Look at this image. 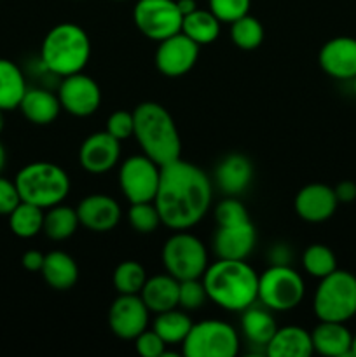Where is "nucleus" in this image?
Masks as SVG:
<instances>
[{"label": "nucleus", "instance_id": "obj_35", "mask_svg": "<svg viewBox=\"0 0 356 357\" xmlns=\"http://www.w3.org/2000/svg\"><path fill=\"white\" fill-rule=\"evenodd\" d=\"M128 222L135 232L143 234V236L154 234L159 229V225H163L161 215L154 202H136V204L129 206Z\"/></svg>", "mask_w": 356, "mask_h": 357}, {"label": "nucleus", "instance_id": "obj_5", "mask_svg": "<svg viewBox=\"0 0 356 357\" xmlns=\"http://www.w3.org/2000/svg\"><path fill=\"white\" fill-rule=\"evenodd\" d=\"M23 202L49 209L61 204L70 194V176L61 166L47 160L30 162L17 171L14 178Z\"/></svg>", "mask_w": 356, "mask_h": 357}, {"label": "nucleus", "instance_id": "obj_41", "mask_svg": "<svg viewBox=\"0 0 356 357\" xmlns=\"http://www.w3.org/2000/svg\"><path fill=\"white\" fill-rule=\"evenodd\" d=\"M21 202L14 180H7L0 174V216H9V213Z\"/></svg>", "mask_w": 356, "mask_h": 357}, {"label": "nucleus", "instance_id": "obj_2", "mask_svg": "<svg viewBox=\"0 0 356 357\" xmlns=\"http://www.w3.org/2000/svg\"><path fill=\"white\" fill-rule=\"evenodd\" d=\"M202 284L212 303L227 312H243L258 300V274L246 260H223L208 265Z\"/></svg>", "mask_w": 356, "mask_h": 357}, {"label": "nucleus", "instance_id": "obj_38", "mask_svg": "<svg viewBox=\"0 0 356 357\" xmlns=\"http://www.w3.org/2000/svg\"><path fill=\"white\" fill-rule=\"evenodd\" d=\"M208 9L220 20V23H232L250 13L251 0H208Z\"/></svg>", "mask_w": 356, "mask_h": 357}, {"label": "nucleus", "instance_id": "obj_44", "mask_svg": "<svg viewBox=\"0 0 356 357\" xmlns=\"http://www.w3.org/2000/svg\"><path fill=\"white\" fill-rule=\"evenodd\" d=\"M177 6H178V9H180L181 16H185V14H191L192 10L198 9V3H195V0H177Z\"/></svg>", "mask_w": 356, "mask_h": 357}, {"label": "nucleus", "instance_id": "obj_17", "mask_svg": "<svg viewBox=\"0 0 356 357\" xmlns=\"http://www.w3.org/2000/svg\"><path fill=\"white\" fill-rule=\"evenodd\" d=\"M318 63L332 79L353 80L356 77V38L341 35L325 42Z\"/></svg>", "mask_w": 356, "mask_h": 357}, {"label": "nucleus", "instance_id": "obj_49", "mask_svg": "<svg viewBox=\"0 0 356 357\" xmlns=\"http://www.w3.org/2000/svg\"><path fill=\"white\" fill-rule=\"evenodd\" d=\"M115 2H128V0H115Z\"/></svg>", "mask_w": 356, "mask_h": 357}, {"label": "nucleus", "instance_id": "obj_39", "mask_svg": "<svg viewBox=\"0 0 356 357\" xmlns=\"http://www.w3.org/2000/svg\"><path fill=\"white\" fill-rule=\"evenodd\" d=\"M105 131L114 136L115 139H119V142H124V139L131 138L133 131H135V117H133V112L115 110L108 117Z\"/></svg>", "mask_w": 356, "mask_h": 357}, {"label": "nucleus", "instance_id": "obj_31", "mask_svg": "<svg viewBox=\"0 0 356 357\" xmlns=\"http://www.w3.org/2000/svg\"><path fill=\"white\" fill-rule=\"evenodd\" d=\"M45 209L30 202L21 201L13 211L9 213V229L20 239H31L38 236L44 227Z\"/></svg>", "mask_w": 356, "mask_h": 357}, {"label": "nucleus", "instance_id": "obj_18", "mask_svg": "<svg viewBox=\"0 0 356 357\" xmlns=\"http://www.w3.org/2000/svg\"><path fill=\"white\" fill-rule=\"evenodd\" d=\"M80 227L91 232H110L121 222V206L114 197L105 194H93L84 197L77 206Z\"/></svg>", "mask_w": 356, "mask_h": 357}, {"label": "nucleus", "instance_id": "obj_40", "mask_svg": "<svg viewBox=\"0 0 356 357\" xmlns=\"http://www.w3.org/2000/svg\"><path fill=\"white\" fill-rule=\"evenodd\" d=\"M135 347L136 352L142 357H163L168 345L156 331L147 328L143 333H140L135 338Z\"/></svg>", "mask_w": 356, "mask_h": 357}, {"label": "nucleus", "instance_id": "obj_46", "mask_svg": "<svg viewBox=\"0 0 356 357\" xmlns=\"http://www.w3.org/2000/svg\"><path fill=\"white\" fill-rule=\"evenodd\" d=\"M351 356H356V335H353V345H351Z\"/></svg>", "mask_w": 356, "mask_h": 357}, {"label": "nucleus", "instance_id": "obj_7", "mask_svg": "<svg viewBox=\"0 0 356 357\" xmlns=\"http://www.w3.org/2000/svg\"><path fill=\"white\" fill-rule=\"evenodd\" d=\"M306 295L302 275L288 265L272 264L258 275V303L272 312H288L300 305Z\"/></svg>", "mask_w": 356, "mask_h": 357}, {"label": "nucleus", "instance_id": "obj_12", "mask_svg": "<svg viewBox=\"0 0 356 357\" xmlns=\"http://www.w3.org/2000/svg\"><path fill=\"white\" fill-rule=\"evenodd\" d=\"M61 110L73 117H89L100 108L101 89L93 77L84 72L63 77L58 89Z\"/></svg>", "mask_w": 356, "mask_h": 357}, {"label": "nucleus", "instance_id": "obj_30", "mask_svg": "<svg viewBox=\"0 0 356 357\" xmlns=\"http://www.w3.org/2000/svg\"><path fill=\"white\" fill-rule=\"evenodd\" d=\"M192 324L194 323L188 317V314L184 312V310H178L177 307V309L156 314L152 330L166 342V345H181L185 338H187Z\"/></svg>", "mask_w": 356, "mask_h": 357}, {"label": "nucleus", "instance_id": "obj_20", "mask_svg": "<svg viewBox=\"0 0 356 357\" xmlns=\"http://www.w3.org/2000/svg\"><path fill=\"white\" fill-rule=\"evenodd\" d=\"M253 180V164L243 153H229L215 167V183L223 195L243 194Z\"/></svg>", "mask_w": 356, "mask_h": 357}, {"label": "nucleus", "instance_id": "obj_24", "mask_svg": "<svg viewBox=\"0 0 356 357\" xmlns=\"http://www.w3.org/2000/svg\"><path fill=\"white\" fill-rule=\"evenodd\" d=\"M45 284L56 291H68L79 281V265L66 251H49L40 271Z\"/></svg>", "mask_w": 356, "mask_h": 357}, {"label": "nucleus", "instance_id": "obj_21", "mask_svg": "<svg viewBox=\"0 0 356 357\" xmlns=\"http://www.w3.org/2000/svg\"><path fill=\"white\" fill-rule=\"evenodd\" d=\"M314 352L327 357H346L351 356L353 333L346 323H332V321H320L311 331Z\"/></svg>", "mask_w": 356, "mask_h": 357}, {"label": "nucleus", "instance_id": "obj_45", "mask_svg": "<svg viewBox=\"0 0 356 357\" xmlns=\"http://www.w3.org/2000/svg\"><path fill=\"white\" fill-rule=\"evenodd\" d=\"M6 162H7V152H6V146L0 143V174H2L3 167H6Z\"/></svg>", "mask_w": 356, "mask_h": 357}, {"label": "nucleus", "instance_id": "obj_32", "mask_svg": "<svg viewBox=\"0 0 356 357\" xmlns=\"http://www.w3.org/2000/svg\"><path fill=\"white\" fill-rule=\"evenodd\" d=\"M230 40L241 51H253L264 42V26L250 13L230 23Z\"/></svg>", "mask_w": 356, "mask_h": 357}, {"label": "nucleus", "instance_id": "obj_34", "mask_svg": "<svg viewBox=\"0 0 356 357\" xmlns=\"http://www.w3.org/2000/svg\"><path fill=\"white\" fill-rule=\"evenodd\" d=\"M302 267L311 278L323 279L337 271V257L325 244H311L302 255Z\"/></svg>", "mask_w": 356, "mask_h": 357}, {"label": "nucleus", "instance_id": "obj_42", "mask_svg": "<svg viewBox=\"0 0 356 357\" xmlns=\"http://www.w3.org/2000/svg\"><path fill=\"white\" fill-rule=\"evenodd\" d=\"M45 255L40 253L38 250H28L27 253L21 257V265L27 268L28 272H40L42 265H44Z\"/></svg>", "mask_w": 356, "mask_h": 357}, {"label": "nucleus", "instance_id": "obj_15", "mask_svg": "<svg viewBox=\"0 0 356 357\" xmlns=\"http://www.w3.org/2000/svg\"><path fill=\"white\" fill-rule=\"evenodd\" d=\"M121 159V142L107 131L87 136L79 149V164L91 174H103L114 169Z\"/></svg>", "mask_w": 356, "mask_h": 357}, {"label": "nucleus", "instance_id": "obj_13", "mask_svg": "<svg viewBox=\"0 0 356 357\" xmlns=\"http://www.w3.org/2000/svg\"><path fill=\"white\" fill-rule=\"evenodd\" d=\"M149 323L150 310L140 295H119L108 309V328L121 340H135Z\"/></svg>", "mask_w": 356, "mask_h": 357}, {"label": "nucleus", "instance_id": "obj_16", "mask_svg": "<svg viewBox=\"0 0 356 357\" xmlns=\"http://www.w3.org/2000/svg\"><path fill=\"white\" fill-rule=\"evenodd\" d=\"M337 195L332 187L325 183H309L300 188L295 195L297 216L307 223H323L337 211Z\"/></svg>", "mask_w": 356, "mask_h": 357}, {"label": "nucleus", "instance_id": "obj_9", "mask_svg": "<svg viewBox=\"0 0 356 357\" xmlns=\"http://www.w3.org/2000/svg\"><path fill=\"white\" fill-rule=\"evenodd\" d=\"M239 335L225 321L206 319L192 324L181 344L185 357H234L239 354Z\"/></svg>", "mask_w": 356, "mask_h": 357}, {"label": "nucleus", "instance_id": "obj_11", "mask_svg": "<svg viewBox=\"0 0 356 357\" xmlns=\"http://www.w3.org/2000/svg\"><path fill=\"white\" fill-rule=\"evenodd\" d=\"M161 181V166L145 153L122 160L119 169V187L129 204L154 202Z\"/></svg>", "mask_w": 356, "mask_h": 357}, {"label": "nucleus", "instance_id": "obj_33", "mask_svg": "<svg viewBox=\"0 0 356 357\" xmlns=\"http://www.w3.org/2000/svg\"><path fill=\"white\" fill-rule=\"evenodd\" d=\"M147 281V272L142 264L135 260H124L115 267L112 282L119 295H140Z\"/></svg>", "mask_w": 356, "mask_h": 357}, {"label": "nucleus", "instance_id": "obj_37", "mask_svg": "<svg viewBox=\"0 0 356 357\" xmlns=\"http://www.w3.org/2000/svg\"><path fill=\"white\" fill-rule=\"evenodd\" d=\"M208 300L206 288L202 284V279H187L180 281V291H178V307L184 310H198Z\"/></svg>", "mask_w": 356, "mask_h": 357}, {"label": "nucleus", "instance_id": "obj_43", "mask_svg": "<svg viewBox=\"0 0 356 357\" xmlns=\"http://www.w3.org/2000/svg\"><path fill=\"white\" fill-rule=\"evenodd\" d=\"M335 195H337L339 204H349V202L356 201V183L355 181H341L337 187H334Z\"/></svg>", "mask_w": 356, "mask_h": 357}, {"label": "nucleus", "instance_id": "obj_47", "mask_svg": "<svg viewBox=\"0 0 356 357\" xmlns=\"http://www.w3.org/2000/svg\"><path fill=\"white\" fill-rule=\"evenodd\" d=\"M3 126H6V121H3V112L0 110V132L3 131Z\"/></svg>", "mask_w": 356, "mask_h": 357}, {"label": "nucleus", "instance_id": "obj_23", "mask_svg": "<svg viewBox=\"0 0 356 357\" xmlns=\"http://www.w3.org/2000/svg\"><path fill=\"white\" fill-rule=\"evenodd\" d=\"M265 354L269 357H309L314 354L311 331L300 326H283L278 328L274 337L265 347Z\"/></svg>", "mask_w": 356, "mask_h": 357}, {"label": "nucleus", "instance_id": "obj_22", "mask_svg": "<svg viewBox=\"0 0 356 357\" xmlns=\"http://www.w3.org/2000/svg\"><path fill=\"white\" fill-rule=\"evenodd\" d=\"M178 291H180V281L166 272V274L147 278L140 296H142L143 303L150 310V314H161L177 309Z\"/></svg>", "mask_w": 356, "mask_h": 357}, {"label": "nucleus", "instance_id": "obj_48", "mask_svg": "<svg viewBox=\"0 0 356 357\" xmlns=\"http://www.w3.org/2000/svg\"><path fill=\"white\" fill-rule=\"evenodd\" d=\"M351 82H353V93H355V96H356V77L351 80Z\"/></svg>", "mask_w": 356, "mask_h": 357}, {"label": "nucleus", "instance_id": "obj_10", "mask_svg": "<svg viewBox=\"0 0 356 357\" xmlns=\"http://www.w3.org/2000/svg\"><path fill=\"white\" fill-rule=\"evenodd\" d=\"M181 16L177 0H136L133 23L149 40L161 42L181 31Z\"/></svg>", "mask_w": 356, "mask_h": 357}, {"label": "nucleus", "instance_id": "obj_28", "mask_svg": "<svg viewBox=\"0 0 356 357\" xmlns=\"http://www.w3.org/2000/svg\"><path fill=\"white\" fill-rule=\"evenodd\" d=\"M181 33L187 35L198 45H208L218 38L220 20L206 9H195L191 14H185L181 20Z\"/></svg>", "mask_w": 356, "mask_h": 357}, {"label": "nucleus", "instance_id": "obj_27", "mask_svg": "<svg viewBox=\"0 0 356 357\" xmlns=\"http://www.w3.org/2000/svg\"><path fill=\"white\" fill-rule=\"evenodd\" d=\"M27 80L14 61L0 58V110L10 112L20 108L27 93Z\"/></svg>", "mask_w": 356, "mask_h": 357}, {"label": "nucleus", "instance_id": "obj_25", "mask_svg": "<svg viewBox=\"0 0 356 357\" xmlns=\"http://www.w3.org/2000/svg\"><path fill=\"white\" fill-rule=\"evenodd\" d=\"M20 110L28 122L35 126H49L58 119L61 112L58 94L47 89L34 87L27 89L23 100L20 103Z\"/></svg>", "mask_w": 356, "mask_h": 357}, {"label": "nucleus", "instance_id": "obj_19", "mask_svg": "<svg viewBox=\"0 0 356 357\" xmlns=\"http://www.w3.org/2000/svg\"><path fill=\"white\" fill-rule=\"evenodd\" d=\"M257 244V230L253 223L244 222L239 225L216 227L213 236V251L216 258L223 260H246Z\"/></svg>", "mask_w": 356, "mask_h": 357}, {"label": "nucleus", "instance_id": "obj_14", "mask_svg": "<svg viewBox=\"0 0 356 357\" xmlns=\"http://www.w3.org/2000/svg\"><path fill=\"white\" fill-rule=\"evenodd\" d=\"M157 44L159 45L156 49L154 61H156V68L163 75L171 77V79L181 77L191 72L198 63L201 45L195 44L181 31L157 42Z\"/></svg>", "mask_w": 356, "mask_h": 357}, {"label": "nucleus", "instance_id": "obj_26", "mask_svg": "<svg viewBox=\"0 0 356 357\" xmlns=\"http://www.w3.org/2000/svg\"><path fill=\"white\" fill-rule=\"evenodd\" d=\"M276 330H278V323L272 316V310H269L262 303L260 305L253 303L241 312V333L255 347H264L265 351Z\"/></svg>", "mask_w": 356, "mask_h": 357}, {"label": "nucleus", "instance_id": "obj_8", "mask_svg": "<svg viewBox=\"0 0 356 357\" xmlns=\"http://www.w3.org/2000/svg\"><path fill=\"white\" fill-rule=\"evenodd\" d=\"M161 260L170 275L178 281L199 279L208 268V251L199 237L187 230H177L164 243Z\"/></svg>", "mask_w": 356, "mask_h": 357}, {"label": "nucleus", "instance_id": "obj_6", "mask_svg": "<svg viewBox=\"0 0 356 357\" xmlns=\"http://www.w3.org/2000/svg\"><path fill=\"white\" fill-rule=\"evenodd\" d=\"M318 321L348 323L356 316V275L348 271H334L320 279L313 298Z\"/></svg>", "mask_w": 356, "mask_h": 357}, {"label": "nucleus", "instance_id": "obj_29", "mask_svg": "<svg viewBox=\"0 0 356 357\" xmlns=\"http://www.w3.org/2000/svg\"><path fill=\"white\" fill-rule=\"evenodd\" d=\"M80 222L77 216V209L70 206L56 204L52 208L45 209L44 213V227L42 232L51 241H66L77 232Z\"/></svg>", "mask_w": 356, "mask_h": 357}, {"label": "nucleus", "instance_id": "obj_3", "mask_svg": "<svg viewBox=\"0 0 356 357\" xmlns=\"http://www.w3.org/2000/svg\"><path fill=\"white\" fill-rule=\"evenodd\" d=\"M135 117L136 143L142 153L159 166L173 162L181 155V138L175 119L163 105L156 101H143L133 110Z\"/></svg>", "mask_w": 356, "mask_h": 357}, {"label": "nucleus", "instance_id": "obj_4", "mask_svg": "<svg viewBox=\"0 0 356 357\" xmlns=\"http://www.w3.org/2000/svg\"><path fill=\"white\" fill-rule=\"evenodd\" d=\"M91 58V38L75 23H59L45 33L40 45V61L47 72L68 77L84 72Z\"/></svg>", "mask_w": 356, "mask_h": 357}, {"label": "nucleus", "instance_id": "obj_36", "mask_svg": "<svg viewBox=\"0 0 356 357\" xmlns=\"http://www.w3.org/2000/svg\"><path fill=\"white\" fill-rule=\"evenodd\" d=\"M215 222L216 227L239 225V223L250 222V215L239 199L225 195V199L215 206Z\"/></svg>", "mask_w": 356, "mask_h": 357}, {"label": "nucleus", "instance_id": "obj_1", "mask_svg": "<svg viewBox=\"0 0 356 357\" xmlns=\"http://www.w3.org/2000/svg\"><path fill=\"white\" fill-rule=\"evenodd\" d=\"M213 183L195 164L180 159L161 166L156 204L161 222L171 230H188L198 225L212 208Z\"/></svg>", "mask_w": 356, "mask_h": 357}]
</instances>
